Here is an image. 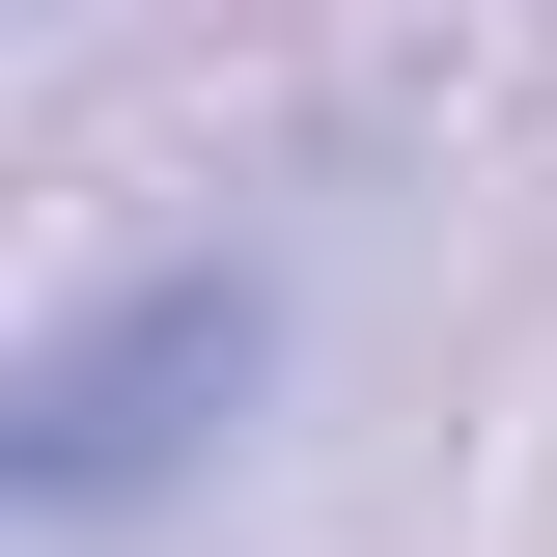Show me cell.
Segmentation results:
<instances>
[{
    "instance_id": "obj_1",
    "label": "cell",
    "mask_w": 557,
    "mask_h": 557,
    "mask_svg": "<svg viewBox=\"0 0 557 557\" xmlns=\"http://www.w3.org/2000/svg\"><path fill=\"white\" fill-rule=\"evenodd\" d=\"M251 362H278V278H251V251L112 278V307L28 362V418H0V502H28V530H139V502L251 418Z\"/></svg>"
}]
</instances>
